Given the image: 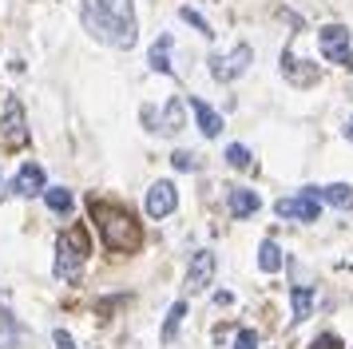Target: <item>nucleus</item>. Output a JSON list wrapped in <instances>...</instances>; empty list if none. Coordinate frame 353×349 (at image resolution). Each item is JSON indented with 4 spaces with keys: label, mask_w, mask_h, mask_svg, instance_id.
Here are the masks:
<instances>
[{
    "label": "nucleus",
    "mask_w": 353,
    "mask_h": 349,
    "mask_svg": "<svg viewBox=\"0 0 353 349\" xmlns=\"http://www.w3.org/2000/svg\"><path fill=\"white\" fill-rule=\"evenodd\" d=\"M310 349H341V337H334V333H321V337H314V346Z\"/></svg>",
    "instance_id": "nucleus-25"
},
{
    "label": "nucleus",
    "mask_w": 353,
    "mask_h": 349,
    "mask_svg": "<svg viewBox=\"0 0 353 349\" xmlns=\"http://www.w3.org/2000/svg\"><path fill=\"white\" fill-rule=\"evenodd\" d=\"M80 20L92 40L112 44V48H131L135 44V32H139L131 0H83Z\"/></svg>",
    "instance_id": "nucleus-1"
},
{
    "label": "nucleus",
    "mask_w": 353,
    "mask_h": 349,
    "mask_svg": "<svg viewBox=\"0 0 353 349\" xmlns=\"http://www.w3.org/2000/svg\"><path fill=\"white\" fill-rule=\"evenodd\" d=\"M171 163H175V171H199V155H191V151H175Z\"/></svg>",
    "instance_id": "nucleus-23"
},
{
    "label": "nucleus",
    "mask_w": 353,
    "mask_h": 349,
    "mask_svg": "<svg viewBox=\"0 0 353 349\" xmlns=\"http://www.w3.org/2000/svg\"><path fill=\"white\" fill-rule=\"evenodd\" d=\"M175 206H179L175 183H167V179L151 183V190H147V215H151V219H167V215H175Z\"/></svg>",
    "instance_id": "nucleus-8"
},
{
    "label": "nucleus",
    "mask_w": 353,
    "mask_h": 349,
    "mask_svg": "<svg viewBox=\"0 0 353 349\" xmlns=\"http://www.w3.org/2000/svg\"><path fill=\"white\" fill-rule=\"evenodd\" d=\"M345 139H353V119H350V123H345Z\"/></svg>",
    "instance_id": "nucleus-27"
},
{
    "label": "nucleus",
    "mask_w": 353,
    "mask_h": 349,
    "mask_svg": "<svg viewBox=\"0 0 353 349\" xmlns=\"http://www.w3.org/2000/svg\"><path fill=\"white\" fill-rule=\"evenodd\" d=\"M226 163H230V167H239V171L254 167V159H250V151H246L242 143H230V147H226Z\"/></svg>",
    "instance_id": "nucleus-21"
},
{
    "label": "nucleus",
    "mask_w": 353,
    "mask_h": 349,
    "mask_svg": "<svg viewBox=\"0 0 353 349\" xmlns=\"http://www.w3.org/2000/svg\"><path fill=\"white\" fill-rule=\"evenodd\" d=\"M0 183H4V179H0Z\"/></svg>",
    "instance_id": "nucleus-28"
},
{
    "label": "nucleus",
    "mask_w": 353,
    "mask_h": 349,
    "mask_svg": "<svg viewBox=\"0 0 353 349\" xmlns=\"http://www.w3.org/2000/svg\"><path fill=\"white\" fill-rule=\"evenodd\" d=\"M318 48H321V56H325L330 63L350 68L353 44H350V28H345V24H325V28L318 32Z\"/></svg>",
    "instance_id": "nucleus-4"
},
{
    "label": "nucleus",
    "mask_w": 353,
    "mask_h": 349,
    "mask_svg": "<svg viewBox=\"0 0 353 349\" xmlns=\"http://www.w3.org/2000/svg\"><path fill=\"white\" fill-rule=\"evenodd\" d=\"M88 254H92L88 226H83V222L68 226L64 235H60V242H56V278H72V274L88 262Z\"/></svg>",
    "instance_id": "nucleus-3"
},
{
    "label": "nucleus",
    "mask_w": 353,
    "mask_h": 349,
    "mask_svg": "<svg viewBox=\"0 0 353 349\" xmlns=\"http://www.w3.org/2000/svg\"><path fill=\"white\" fill-rule=\"evenodd\" d=\"M254 60V48L250 44H234L226 56H210V76L219 79V83H230V79H239L246 68Z\"/></svg>",
    "instance_id": "nucleus-5"
},
{
    "label": "nucleus",
    "mask_w": 353,
    "mask_h": 349,
    "mask_svg": "<svg viewBox=\"0 0 353 349\" xmlns=\"http://www.w3.org/2000/svg\"><path fill=\"white\" fill-rule=\"evenodd\" d=\"M282 262H286V258H282V250H278V242H270V238H266V242L258 246V266L266 270V274H278V270H282Z\"/></svg>",
    "instance_id": "nucleus-17"
},
{
    "label": "nucleus",
    "mask_w": 353,
    "mask_h": 349,
    "mask_svg": "<svg viewBox=\"0 0 353 349\" xmlns=\"http://www.w3.org/2000/svg\"><path fill=\"white\" fill-rule=\"evenodd\" d=\"M147 63H151L155 72H163V76H171V32H163L159 40L151 44V56H147Z\"/></svg>",
    "instance_id": "nucleus-16"
},
{
    "label": "nucleus",
    "mask_w": 353,
    "mask_h": 349,
    "mask_svg": "<svg viewBox=\"0 0 353 349\" xmlns=\"http://www.w3.org/2000/svg\"><path fill=\"white\" fill-rule=\"evenodd\" d=\"M314 195H318V199H325L330 206H337V210H353V187H350V183H330V187H314Z\"/></svg>",
    "instance_id": "nucleus-15"
},
{
    "label": "nucleus",
    "mask_w": 353,
    "mask_h": 349,
    "mask_svg": "<svg viewBox=\"0 0 353 349\" xmlns=\"http://www.w3.org/2000/svg\"><path fill=\"white\" fill-rule=\"evenodd\" d=\"M52 341H56V349H76V341H72V333L68 330H56L52 333Z\"/></svg>",
    "instance_id": "nucleus-26"
},
{
    "label": "nucleus",
    "mask_w": 353,
    "mask_h": 349,
    "mask_svg": "<svg viewBox=\"0 0 353 349\" xmlns=\"http://www.w3.org/2000/svg\"><path fill=\"white\" fill-rule=\"evenodd\" d=\"M4 147H8V151L28 147V123H24V108H20L17 95L4 99Z\"/></svg>",
    "instance_id": "nucleus-6"
},
{
    "label": "nucleus",
    "mask_w": 353,
    "mask_h": 349,
    "mask_svg": "<svg viewBox=\"0 0 353 349\" xmlns=\"http://www.w3.org/2000/svg\"><path fill=\"white\" fill-rule=\"evenodd\" d=\"M214 254L210 250H194L191 254V266H187V290L191 294H199V290H207L210 286V278H214Z\"/></svg>",
    "instance_id": "nucleus-9"
},
{
    "label": "nucleus",
    "mask_w": 353,
    "mask_h": 349,
    "mask_svg": "<svg viewBox=\"0 0 353 349\" xmlns=\"http://www.w3.org/2000/svg\"><path fill=\"white\" fill-rule=\"evenodd\" d=\"M20 199H32V195H44V167H36V163H24L17 171V183H12Z\"/></svg>",
    "instance_id": "nucleus-11"
},
{
    "label": "nucleus",
    "mask_w": 353,
    "mask_h": 349,
    "mask_svg": "<svg viewBox=\"0 0 353 349\" xmlns=\"http://www.w3.org/2000/svg\"><path fill=\"white\" fill-rule=\"evenodd\" d=\"M274 215L278 219H294V222H318V195H294V199H278L274 203Z\"/></svg>",
    "instance_id": "nucleus-7"
},
{
    "label": "nucleus",
    "mask_w": 353,
    "mask_h": 349,
    "mask_svg": "<svg viewBox=\"0 0 353 349\" xmlns=\"http://www.w3.org/2000/svg\"><path fill=\"white\" fill-rule=\"evenodd\" d=\"M226 206H230V215H234V219H250L258 206H262V199H258L254 190H246V187H230Z\"/></svg>",
    "instance_id": "nucleus-13"
},
{
    "label": "nucleus",
    "mask_w": 353,
    "mask_h": 349,
    "mask_svg": "<svg viewBox=\"0 0 353 349\" xmlns=\"http://www.w3.org/2000/svg\"><path fill=\"white\" fill-rule=\"evenodd\" d=\"M234 349H258V333L254 330H242L239 337H234Z\"/></svg>",
    "instance_id": "nucleus-24"
},
{
    "label": "nucleus",
    "mask_w": 353,
    "mask_h": 349,
    "mask_svg": "<svg viewBox=\"0 0 353 349\" xmlns=\"http://www.w3.org/2000/svg\"><path fill=\"white\" fill-rule=\"evenodd\" d=\"M191 111H194V123H199V131L207 135V139H214L219 131H223V115L210 108L207 99H199V95H191Z\"/></svg>",
    "instance_id": "nucleus-12"
},
{
    "label": "nucleus",
    "mask_w": 353,
    "mask_h": 349,
    "mask_svg": "<svg viewBox=\"0 0 353 349\" xmlns=\"http://www.w3.org/2000/svg\"><path fill=\"white\" fill-rule=\"evenodd\" d=\"M183 317H187V301H175V306H171V314H167V321H163V333H159L163 341H175Z\"/></svg>",
    "instance_id": "nucleus-20"
},
{
    "label": "nucleus",
    "mask_w": 353,
    "mask_h": 349,
    "mask_svg": "<svg viewBox=\"0 0 353 349\" xmlns=\"http://www.w3.org/2000/svg\"><path fill=\"white\" fill-rule=\"evenodd\" d=\"M44 199H48V206L56 215H72V206H76L72 190H64V187H44Z\"/></svg>",
    "instance_id": "nucleus-18"
},
{
    "label": "nucleus",
    "mask_w": 353,
    "mask_h": 349,
    "mask_svg": "<svg viewBox=\"0 0 353 349\" xmlns=\"http://www.w3.org/2000/svg\"><path fill=\"white\" fill-rule=\"evenodd\" d=\"M179 16H183V20H187V24H191V28L199 32V36H207V40H210V36H214V28H210L207 20H203V16L194 12L191 4H187V8H179Z\"/></svg>",
    "instance_id": "nucleus-22"
},
{
    "label": "nucleus",
    "mask_w": 353,
    "mask_h": 349,
    "mask_svg": "<svg viewBox=\"0 0 353 349\" xmlns=\"http://www.w3.org/2000/svg\"><path fill=\"white\" fill-rule=\"evenodd\" d=\"M187 127V108H183V99L179 95H171L167 99V108H163V115H159V131L163 135H179Z\"/></svg>",
    "instance_id": "nucleus-14"
},
{
    "label": "nucleus",
    "mask_w": 353,
    "mask_h": 349,
    "mask_svg": "<svg viewBox=\"0 0 353 349\" xmlns=\"http://www.w3.org/2000/svg\"><path fill=\"white\" fill-rule=\"evenodd\" d=\"M290 301H294V321H305L310 310H314V294H310L305 286H294V290H290Z\"/></svg>",
    "instance_id": "nucleus-19"
},
{
    "label": "nucleus",
    "mask_w": 353,
    "mask_h": 349,
    "mask_svg": "<svg viewBox=\"0 0 353 349\" xmlns=\"http://www.w3.org/2000/svg\"><path fill=\"white\" fill-rule=\"evenodd\" d=\"M92 215H96V222H99L103 246L112 254L139 250L143 230H139V222L131 219V210H123V206H103V203H96V195H92Z\"/></svg>",
    "instance_id": "nucleus-2"
},
{
    "label": "nucleus",
    "mask_w": 353,
    "mask_h": 349,
    "mask_svg": "<svg viewBox=\"0 0 353 349\" xmlns=\"http://www.w3.org/2000/svg\"><path fill=\"white\" fill-rule=\"evenodd\" d=\"M282 76L294 83V88H310V83H318V63H310V60H298L294 52H282Z\"/></svg>",
    "instance_id": "nucleus-10"
}]
</instances>
